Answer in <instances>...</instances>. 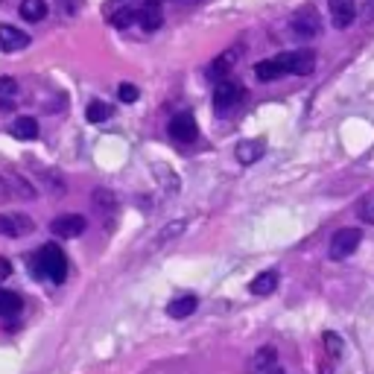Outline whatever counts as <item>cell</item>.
Here are the masks:
<instances>
[{
	"label": "cell",
	"mask_w": 374,
	"mask_h": 374,
	"mask_svg": "<svg viewBox=\"0 0 374 374\" xmlns=\"http://www.w3.org/2000/svg\"><path fill=\"white\" fill-rule=\"evenodd\" d=\"M29 269L41 281L62 284L64 278H68V257H64V252L56 246V243H47V246H41L36 254H32Z\"/></svg>",
	"instance_id": "1"
},
{
	"label": "cell",
	"mask_w": 374,
	"mask_h": 374,
	"mask_svg": "<svg viewBox=\"0 0 374 374\" xmlns=\"http://www.w3.org/2000/svg\"><path fill=\"white\" fill-rule=\"evenodd\" d=\"M289 29H292V36H296V38H301V41H310V38H316L319 32H322V18H319V12H316L313 6H304V9H299L296 15H292Z\"/></svg>",
	"instance_id": "2"
},
{
	"label": "cell",
	"mask_w": 374,
	"mask_h": 374,
	"mask_svg": "<svg viewBox=\"0 0 374 374\" xmlns=\"http://www.w3.org/2000/svg\"><path fill=\"white\" fill-rule=\"evenodd\" d=\"M243 96H246V91H243L240 82H234V79H222V82H217V91H214V108L217 115H229V111H234Z\"/></svg>",
	"instance_id": "3"
},
{
	"label": "cell",
	"mask_w": 374,
	"mask_h": 374,
	"mask_svg": "<svg viewBox=\"0 0 374 374\" xmlns=\"http://www.w3.org/2000/svg\"><path fill=\"white\" fill-rule=\"evenodd\" d=\"M278 64H281V71H284V73L307 76V73H313V68H316V53H313V50L281 53V56H278Z\"/></svg>",
	"instance_id": "4"
},
{
	"label": "cell",
	"mask_w": 374,
	"mask_h": 374,
	"mask_svg": "<svg viewBox=\"0 0 374 374\" xmlns=\"http://www.w3.org/2000/svg\"><path fill=\"white\" fill-rule=\"evenodd\" d=\"M360 240H363V231H360V229H339V231L331 237V257H333V260L351 257L357 249H360Z\"/></svg>",
	"instance_id": "5"
},
{
	"label": "cell",
	"mask_w": 374,
	"mask_h": 374,
	"mask_svg": "<svg viewBox=\"0 0 374 374\" xmlns=\"http://www.w3.org/2000/svg\"><path fill=\"white\" fill-rule=\"evenodd\" d=\"M85 229H88V220L82 214H62L50 222V231L62 240H73L79 234H85Z\"/></svg>",
	"instance_id": "6"
},
{
	"label": "cell",
	"mask_w": 374,
	"mask_h": 374,
	"mask_svg": "<svg viewBox=\"0 0 374 374\" xmlns=\"http://www.w3.org/2000/svg\"><path fill=\"white\" fill-rule=\"evenodd\" d=\"M167 132H170V138L175 143H193L199 138V126H196V120H193V115H187V111H185V115H175L170 120Z\"/></svg>",
	"instance_id": "7"
},
{
	"label": "cell",
	"mask_w": 374,
	"mask_h": 374,
	"mask_svg": "<svg viewBox=\"0 0 374 374\" xmlns=\"http://www.w3.org/2000/svg\"><path fill=\"white\" fill-rule=\"evenodd\" d=\"M36 222L27 214H0V234L3 237H24V234H32Z\"/></svg>",
	"instance_id": "8"
},
{
	"label": "cell",
	"mask_w": 374,
	"mask_h": 374,
	"mask_svg": "<svg viewBox=\"0 0 374 374\" xmlns=\"http://www.w3.org/2000/svg\"><path fill=\"white\" fill-rule=\"evenodd\" d=\"M237 59H240V50H237V47H229V50L220 53L214 62L208 64V79H214V82H222V79H229V73L234 71Z\"/></svg>",
	"instance_id": "9"
},
{
	"label": "cell",
	"mask_w": 374,
	"mask_h": 374,
	"mask_svg": "<svg viewBox=\"0 0 374 374\" xmlns=\"http://www.w3.org/2000/svg\"><path fill=\"white\" fill-rule=\"evenodd\" d=\"M24 47H29V36L24 29L12 27V24L0 27V50L3 53H18V50H24Z\"/></svg>",
	"instance_id": "10"
},
{
	"label": "cell",
	"mask_w": 374,
	"mask_h": 374,
	"mask_svg": "<svg viewBox=\"0 0 374 374\" xmlns=\"http://www.w3.org/2000/svg\"><path fill=\"white\" fill-rule=\"evenodd\" d=\"M138 24H141V29H146V32H155L161 24H164V12H161V0H146V3L138 9V18H135Z\"/></svg>",
	"instance_id": "11"
},
{
	"label": "cell",
	"mask_w": 374,
	"mask_h": 374,
	"mask_svg": "<svg viewBox=\"0 0 374 374\" xmlns=\"http://www.w3.org/2000/svg\"><path fill=\"white\" fill-rule=\"evenodd\" d=\"M328 6H331V21L336 29H345L354 24L357 18V3L354 0H328Z\"/></svg>",
	"instance_id": "12"
},
{
	"label": "cell",
	"mask_w": 374,
	"mask_h": 374,
	"mask_svg": "<svg viewBox=\"0 0 374 374\" xmlns=\"http://www.w3.org/2000/svg\"><path fill=\"white\" fill-rule=\"evenodd\" d=\"M196 307H199V299L193 296H178V299H173L170 304H167V316L170 319H187V316H193L196 313Z\"/></svg>",
	"instance_id": "13"
},
{
	"label": "cell",
	"mask_w": 374,
	"mask_h": 374,
	"mask_svg": "<svg viewBox=\"0 0 374 374\" xmlns=\"http://www.w3.org/2000/svg\"><path fill=\"white\" fill-rule=\"evenodd\" d=\"M91 205H94V210H100L103 217H108V214H115L117 210V196L108 187H96L91 193Z\"/></svg>",
	"instance_id": "14"
},
{
	"label": "cell",
	"mask_w": 374,
	"mask_h": 374,
	"mask_svg": "<svg viewBox=\"0 0 374 374\" xmlns=\"http://www.w3.org/2000/svg\"><path fill=\"white\" fill-rule=\"evenodd\" d=\"M264 150H266V146H264V141H243V143H237V150H234V155H237V161H240V164H254V161L260 158V155H264Z\"/></svg>",
	"instance_id": "15"
},
{
	"label": "cell",
	"mask_w": 374,
	"mask_h": 374,
	"mask_svg": "<svg viewBox=\"0 0 374 374\" xmlns=\"http://www.w3.org/2000/svg\"><path fill=\"white\" fill-rule=\"evenodd\" d=\"M21 310H24V299L18 296V292L0 287V316L12 319V316H18Z\"/></svg>",
	"instance_id": "16"
},
{
	"label": "cell",
	"mask_w": 374,
	"mask_h": 374,
	"mask_svg": "<svg viewBox=\"0 0 374 374\" xmlns=\"http://www.w3.org/2000/svg\"><path fill=\"white\" fill-rule=\"evenodd\" d=\"M275 287H278V272L275 269H266V272H260L257 278L249 284V289L254 292V296H272Z\"/></svg>",
	"instance_id": "17"
},
{
	"label": "cell",
	"mask_w": 374,
	"mask_h": 374,
	"mask_svg": "<svg viewBox=\"0 0 374 374\" xmlns=\"http://www.w3.org/2000/svg\"><path fill=\"white\" fill-rule=\"evenodd\" d=\"M47 9H50V6H47V0H24L18 12H21V18H24V21L38 24V21L47 18Z\"/></svg>",
	"instance_id": "18"
},
{
	"label": "cell",
	"mask_w": 374,
	"mask_h": 374,
	"mask_svg": "<svg viewBox=\"0 0 374 374\" xmlns=\"http://www.w3.org/2000/svg\"><path fill=\"white\" fill-rule=\"evenodd\" d=\"M254 76L260 79V82H275V79L284 76V71H281L278 59H266V62H257L254 64Z\"/></svg>",
	"instance_id": "19"
},
{
	"label": "cell",
	"mask_w": 374,
	"mask_h": 374,
	"mask_svg": "<svg viewBox=\"0 0 374 374\" xmlns=\"http://www.w3.org/2000/svg\"><path fill=\"white\" fill-rule=\"evenodd\" d=\"M12 135L21 141H36L38 138V120L36 117H18L12 123Z\"/></svg>",
	"instance_id": "20"
},
{
	"label": "cell",
	"mask_w": 374,
	"mask_h": 374,
	"mask_svg": "<svg viewBox=\"0 0 374 374\" xmlns=\"http://www.w3.org/2000/svg\"><path fill=\"white\" fill-rule=\"evenodd\" d=\"M275 360H278V354H275V348L272 345H266V348H260L254 357H252V371H257V374H264V371H269L272 366H275Z\"/></svg>",
	"instance_id": "21"
},
{
	"label": "cell",
	"mask_w": 374,
	"mask_h": 374,
	"mask_svg": "<svg viewBox=\"0 0 374 374\" xmlns=\"http://www.w3.org/2000/svg\"><path fill=\"white\" fill-rule=\"evenodd\" d=\"M111 115H115V108H111L108 103H103V100H94V103H88V108H85L88 123H106Z\"/></svg>",
	"instance_id": "22"
},
{
	"label": "cell",
	"mask_w": 374,
	"mask_h": 374,
	"mask_svg": "<svg viewBox=\"0 0 374 374\" xmlns=\"http://www.w3.org/2000/svg\"><path fill=\"white\" fill-rule=\"evenodd\" d=\"M182 231H187V222H185V220H173V222H167L164 229L158 231V237H155V249H158V246H164V243H170V240H175Z\"/></svg>",
	"instance_id": "23"
},
{
	"label": "cell",
	"mask_w": 374,
	"mask_h": 374,
	"mask_svg": "<svg viewBox=\"0 0 374 374\" xmlns=\"http://www.w3.org/2000/svg\"><path fill=\"white\" fill-rule=\"evenodd\" d=\"M3 182H6V187H12L15 196H24V199H32V196H36L32 185L27 182V178H21V175H3Z\"/></svg>",
	"instance_id": "24"
},
{
	"label": "cell",
	"mask_w": 374,
	"mask_h": 374,
	"mask_svg": "<svg viewBox=\"0 0 374 374\" xmlns=\"http://www.w3.org/2000/svg\"><path fill=\"white\" fill-rule=\"evenodd\" d=\"M135 18H138V9H135V6H120V9L115 12V18H111V24H115L117 29H126V27L135 24Z\"/></svg>",
	"instance_id": "25"
},
{
	"label": "cell",
	"mask_w": 374,
	"mask_h": 374,
	"mask_svg": "<svg viewBox=\"0 0 374 374\" xmlns=\"http://www.w3.org/2000/svg\"><path fill=\"white\" fill-rule=\"evenodd\" d=\"M117 96H120V100H123V103H129V106H132V103H138V96H141V91H138L135 85H129V82H123V85L117 88Z\"/></svg>",
	"instance_id": "26"
},
{
	"label": "cell",
	"mask_w": 374,
	"mask_h": 374,
	"mask_svg": "<svg viewBox=\"0 0 374 374\" xmlns=\"http://www.w3.org/2000/svg\"><path fill=\"white\" fill-rule=\"evenodd\" d=\"M18 94V79L15 76H0V96H15Z\"/></svg>",
	"instance_id": "27"
},
{
	"label": "cell",
	"mask_w": 374,
	"mask_h": 374,
	"mask_svg": "<svg viewBox=\"0 0 374 374\" xmlns=\"http://www.w3.org/2000/svg\"><path fill=\"white\" fill-rule=\"evenodd\" d=\"M324 345H328V351H331L333 357L343 354V339H339L336 333H324Z\"/></svg>",
	"instance_id": "28"
},
{
	"label": "cell",
	"mask_w": 374,
	"mask_h": 374,
	"mask_svg": "<svg viewBox=\"0 0 374 374\" xmlns=\"http://www.w3.org/2000/svg\"><path fill=\"white\" fill-rule=\"evenodd\" d=\"M360 217H366L368 222H374V202H368L366 208H360Z\"/></svg>",
	"instance_id": "29"
},
{
	"label": "cell",
	"mask_w": 374,
	"mask_h": 374,
	"mask_svg": "<svg viewBox=\"0 0 374 374\" xmlns=\"http://www.w3.org/2000/svg\"><path fill=\"white\" fill-rule=\"evenodd\" d=\"M9 272H12V264H9L6 257H0V278H6Z\"/></svg>",
	"instance_id": "30"
},
{
	"label": "cell",
	"mask_w": 374,
	"mask_h": 374,
	"mask_svg": "<svg viewBox=\"0 0 374 374\" xmlns=\"http://www.w3.org/2000/svg\"><path fill=\"white\" fill-rule=\"evenodd\" d=\"M264 374H281V371H278V368H272V371H264Z\"/></svg>",
	"instance_id": "31"
}]
</instances>
